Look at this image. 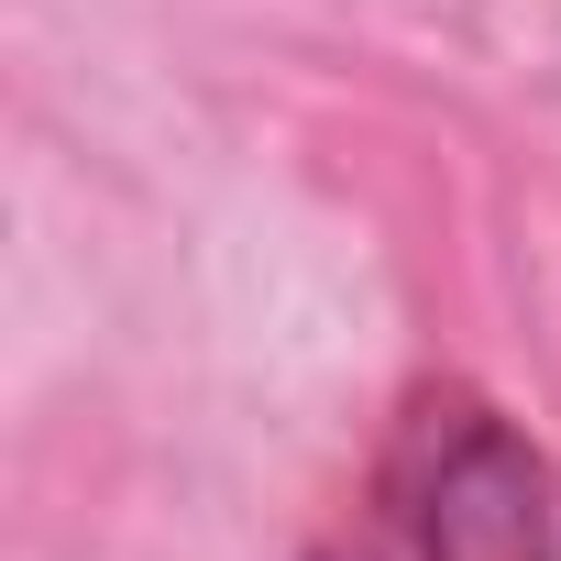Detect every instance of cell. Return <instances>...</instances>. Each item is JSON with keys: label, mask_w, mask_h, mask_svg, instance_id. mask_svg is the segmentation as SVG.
<instances>
[{"label": "cell", "mask_w": 561, "mask_h": 561, "mask_svg": "<svg viewBox=\"0 0 561 561\" xmlns=\"http://www.w3.org/2000/svg\"><path fill=\"white\" fill-rule=\"evenodd\" d=\"M320 561H561V484L484 386L440 375L386 419L353 550Z\"/></svg>", "instance_id": "6da1fadb"}]
</instances>
